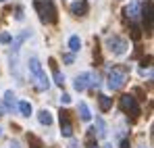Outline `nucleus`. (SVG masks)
Masks as SVG:
<instances>
[{
	"instance_id": "obj_16",
	"label": "nucleus",
	"mask_w": 154,
	"mask_h": 148,
	"mask_svg": "<svg viewBox=\"0 0 154 148\" xmlns=\"http://www.w3.org/2000/svg\"><path fill=\"white\" fill-rule=\"evenodd\" d=\"M98 104H100V111L106 113V111L112 109V98H108L106 94H100V96H98Z\"/></svg>"
},
{
	"instance_id": "obj_6",
	"label": "nucleus",
	"mask_w": 154,
	"mask_h": 148,
	"mask_svg": "<svg viewBox=\"0 0 154 148\" xmlns=\"http://www.w3.org/2000/svg\"><path fill=\"white\" fill-rule=\"evenodd\" d=\"M121 109L125 113H131V115H140V104H137V98L133 94H123L121 96Z\"/></svg>"
},
{
	"instance_id": "obj_18",
	"label": "nucleus",
	"mask_w": 154,
	"mask_h": 148,
	"mask_svg": "<svg viewBox=\"0 0 154 148\" xmlns=\"http://www.w3.org/2000/svg\"><path fill=\"white\" fill-rule=\"evenodd\" d=\"M137 15H140V4H137V2H131L129 6H125V17L137 19Z\"/></svg>"
},
{
	"instance_id": "obj_28",
	"label": "nucleus",
	"mask_w": 154,
	"mask_h": 148,
	"mask_svg": "<svg viewBox=\"0 0 154 148\" xmlns=\"http://www.w3.org/2000/svg\"><path fill=\"white\" fill-rule=\"evenodd\" d=\"M8 148H21V146H19V142H11V146H8Z\"/></svg>"
},
{
	"instance_id": "obj_1",
	"label": "nucleus",
	"mask_w": 154,
	"mask_h": 148,
	"mask_svg": "<svg viewBox=\"0 0 154 148\" xmlns=\"http://www.w3.org/2000/svg\"><path fill=\"white\" fill-rule=\"evenodd\" d=\"M33 8L38 11L42 23H56L58 15H56V6L52 0H33Z\"/></svg>"
},
{
	"instance_id": "obj_14",
	"label": "nucleus",
	"mask_w": 154,
	"mask_h": 148,
	"mask_svg": "<svg viewBox=\"0 0 154 148\" xmlns=\"http://www.w3.org/2000/svg\"><path fill=\"white\" fill-rule=\"evenodd\" d=\"M17 109H19V113H21L23 117H29V115H33V106H31V102H27V100H21V102H17Z\"/></svg>"
},
{
	"instance_id": "obj_25",
	"label": "nucleus",
	"mask_w": 154,
	"mask_h": 148,
	"mask_svg": "<svg viewBox=\"0 0 154 148\" xmlns=\"http://www.w3.org/2000/svg\"><path fill=\"white\" fill-rule=\"evenodd\" d=\"M60 102H63V104H69V102H71V96L63 92V96H60Z\"/></svg>"
},
{
	"instance_id": "obj_15",
	"label": "nucleus",
	"mask_w": 154,
	"mask_h": 148,
	"mask_svg": "<svg viewBox=\"0 0 154 148\" xmlns=\"http://www.w3.org/2000/svg\"><path fill=\"white\" fill-rule=\"evenodd\" d=\"M94 134L98 138H104L106 136V123H104L102 117H96V125H94Z\"/></svg>"
},
{
	"instance_id": "obj_2",
	"label": "nucleus",
	"mask_w": 154,
	"mask_h": 148,
	"mask_svg": "<svg viewBox=\"0 0 154 148\" xmlns=\"http://www.w3.org/2000/svg\"><path fill=\"white\" fill-rule=\"evenodd\" d=\"M27 69H29V73L33 75V79L38 81V88H40V90H48V88H50V79H48V75L44 73L42 63H40L38 56H29V61H27Z\"/></svg>"
},
{
	"instance_id": "obj_31",
	"label": "nucleus",
	"mask_w": 154,
	"mask_h": 148,
	"mask_svg": "<svg viewBox=\"0 0 154 148\" xmlns=\"http://www.w3.org/2000/svg\"><path fill=\"white\" fill-rule=\"evenodd\" d=\"M2 2H6V0H2Z\"/></svg>"
},
{
	"instance_id": "obj_21",
	"label": "nucleus",
	"mask_w": 154,
	"mask_h": 148,
	"mask_svg": "<svg viewBox=\"0 0 154 148\" xmlns=\"http://www.w3.org/2000/svg\"><path fill=\"white\" fill-rule=\"evenodd\" d=\"M27 142L31 144V148H44V146H42V142H40L33 134H29V136H27Z\"/></svg>"
},
{
	"instance_id": "obj_13",
	"label": "nucleus",
	"mask_w": 154,
	"mask_h": 148,
	"mask_svg": "<svg viewBox=\"0 0 154 148\" xmlns=\"http://www.w3.org/2000/svg\"><path fill=\"white\" fill-rule=\"evenodd\" d=\"M50 65H52V75H54V83L63 88V86H65V75L58 71V67H56V63H54L52 58H50Z\"/></svg>"
},
{
	"instance_id": "obj_10",
	"label": "nucleus",
	"mask_w": 154,
	"mask_h": 148,
	"mask_svg": "<svg viewBox=\"0 0 154 148\" xmlns=\"http://www.w3.org/2000/svg\"><path fill=\"white\" fill-rule=\"evenodd\" d=\"M88 86H90V73L85 71V73H79L73 79V88H75L77 92H83V90H88Z\"/></svg>"
},
{
	"instance_id": "obj_22",
	"label": "nucleus",
	"mask_w": 154,
	"mask_h": 148,
	"mask_svg": "<svg viewBox=\"0 0 154 148\" xmlns=\"http://www.w3.org/2000/svg\"><path fill=\"white\" fill-rule=\"evenodd\" d=\"M11 40H13V33H8V31L0 33V44H8Z\"/></svg>"
},
{
	"instance_id": "obj_9",
	"label": "nucleus",
	"mask_w": 154,
	"mask_h": 148,
	"mask_svg": "<svg viewBox=\"0 0 154 148\" xmlns=\"http://www.w3.org/2000/svg\"><path fill=\"white\" fill-rule=\"evenodd\" d=\"M88 11H90L88 0H75V2H71V13H73L75 17H85Z\"/></svg>"
},
{
	"instance_id": "obj_24",
	"label": "nucleus",
	"mask_w": 154,
	"mask_h": 148,
	"mask_svg": "<svg viewBox=\"0 0 154 148\" xmlns=\"http://www.w3.org/2000/svg\"><path fill=\"white\" fill-rule=\"evenodd\" d=\"M23 17H25V15H23V8L19 6V8L15 11V19H17V21H23Z\"/></svg>"
},
{
	"instance_id": "obj_29",
	"label": "nucleus",
	"mask_w": 154,
	"mask_h": 148,
	"mask_svg": "<svg viewBox=\"0 0 154 148\" xmlns=\"http://www.w3.org/2000/svg\"><path fill=\"white\" fill-rule=\"evenodd\" d=\"M102 148H112V146H110V144H104V146Z\"/></svg>"
},
{
	"instance_id": "obj_3",
	"label": "nucleus",
	"mask_w": 154,
	"mask_h": 148,
	"mask_svg": "<svg viewBox=\"0 0 154 148\" xmlns=\"http://www.w3.org/2000/svg\"><path fill=\"white\" fill-rule=\"evenodd\" d=\"M127 73H129V67H112V69L108 71V77H106L108 90H112V92L121 90V88L127 83Z\"/></svg>"
},
{
	"instance_id": "obj_5",
	"label": "nucleus",
	"mask_w": 154,
	"mask_h": 148,
	"mask_svg": "<svg viewBox=\"0 0 154 148\" xmlns=\"http://www.w3.org/2000/svg\"><path fill=\"white\" fill-rule=\"evenodd\" d=\"M58 119H60V136H63V138H73V123H71L69 111H63V109H60Z\"/></svg>"
},
{
	"instance_id": "obj_11",
	"label": "nucleus",
	"mask_w": 154,
	"mask_h": 148,
	"mask_svg": "<svg viewBox=\"0 0 154 148\" xmlns=\"http://www.w3.org/2000/svg\"><path fill=\"white\" fill-rule=\"evenodd\" d=\"M15 98H17V96L13 94V90H6V92H4V109H6L8 113H13V111L17 109V100Z\"/></svg>"
},
{
	"instance_id": "obj_23",
	"label": "nucleus",
	"mask_w": 154,
	"mask_h": 148,
	"mask_svg": "<svg viewBox=\"0 0 154 148\" xmlns=\"http://www.w3.org/2000/svg\"><path fill=\"white\" fill-rule=\"evenodd\" d=\"M63 61H65V63H67V65H71V63H73V61H75V56H73V54H71V52H67V54H63Z\"/></svg>"
},
{
	"instance_id": "obj_7",
	"label": "nucleus",
	"mask_w": 154,
	"mask_h": 148,
	"mask_svg": "<svg viewBox=\"0 0 154 148\" xmlns=\"http://www.w3.org/2000/svg\"><path fill=\"white\" fill-rule=\"evenodd\" d=\"M31 38V29H23V31H19L13 40H11V54H19V48L25 44V40Z\"/></svg>"
},
{
	"instance_id": "obj_27",
	"label": "nucleus",
	"mask_w": 154,
	"mask_h": 148,
	"mask_svg": "<svg viewBox=\"0 0 154 148\" xmlns=\"http://www.w3.org/2000/svg\"><path fill=\"white\" fill-rule=\"evenodd\" d=\"M121 148H129V140H123L121 142Z\"/></svg>"
},
{
	"instance_id": "obj_32",
	"label": "nucleus",
	"mask_w": 154,
	"mask_h": 148,
	"mask_svg": "<svg viewBox=\"0 0 154 148\" xmlns=\"http://www.w3.org/2000/svg\"><path fill=\"white\" fill-rule=\"evenodd\" d=\"M144 148H146V146H144Z\"/></svg>"
},
{
	"instance_id": "obj_4",
	"label": "nucleus",
	"mask_w": 154,
	"mask_h": 148,
	"mask_svg": "<svg viewBox=\"0 0 154 148\" xmlns=\"http://www.w3.org/2000/svg\"><path fill=\"white\" fill-rule=\"evenodd\" d=\"M106 48L110 50L112 54H117V56H121V54H125L129 48V42L125 38H121V36H108L106 38Z\"/></svg>"
},
{
	"instance_id": "obj_8",
	"label": "nucleus",
	"mask_w": 154,
	"mask_h": 148,
	"mask_svg": "<svg viewBox=\"0 0 154 148\" xmlns=\"http://www.w3.org/2000/svg\"><path fill=\"white\" fill-rule=\"evenodd\" d=\"M140 15H142V19H144L146 31L150 33V29H152V2H150V0H146V4H144V8L140 11Z\"/></svg>"
},
{
	"instance_id": "obj_20",
	"label": "nucleus",
	"mask_w": 154,
	"mask_h": 148,
	"mask_svg": "<svg viewBox=\"0 0 154 148\" xmlns=\"http://www.w3.org/2000/svg\"><path fill=\"white\" fill-rule=\"evenodd\" d=\"M98 86H100V75L90 73V86H88V88H98Z\"/></svg>"
},
{
	"instance_id": "obj_17",
	"label": "nucleus",
	"mask_w": 154,
	"mask_h": 148,
	"mask_svg": "<svg viewBox=\"0 0 154 148\" xmlns=\"http://www.w3.org/2000/svg\"><path fill=\"white\" fill-rule=\"evenodd\" d=\"M38 121H40L42 125H46V127L52 125V121H54V119H52V113H50V111H46V109L40 111V113H38Z\"/></svg>"
},
{
	"instance_id": "obj_30",
	"label": "nucleus",
	"mask_w": 154,
	"mask_h": 148,
	"mask_svg": "<svg viewBox=\"0 0 154 148\" xmlns=\"http://www.w3.org/2000/svg\"><path fill=\"white\" fill-rule=\"evenodd\" d=\"M0 136H2V129H0Z\"/></svg>"
},
{
	"instance_id": "obj_19",
	"label": "nucleus",
	"mask_w": 154,
	"mask_h": 148,
	"mask_svg": "<svg viewBox=\"0 0 154 148\" xmlns=\"http://www.w3.org/2000/svg\"><path fill=\"white\" fill-rule=\"evenodd\" d=\"M69 50H71V54H75L81 50V40H79V36H71L69 38Z\"/></svg>"
},
{
	"instance_id": "obj_12",
	"label": "nucleus",
	"mask_w": 154,
	"mask_h": 148,
	"mask_svg": "<svg viewBox=\"0 0 154 148\" xmlns=\"http://www.w3.org/2000/svg\"><path fill=\"white\" fill-rule=\"evenodd\" d=\"M77 115H79V119H81L83 123L92 121V113H90V106H88L85 102H79V104H77Z\"/></svg>"
},
{
	"instance_id": "obj_26",
	"label": "nucleus",
	"mask_w": 154,
	"mask_h": 148,
	"mask_svg": "<svg viewBox=\"0 0 154 148\" xmlns=\"http://www.w3.org/2000/svg\"><path fill=\"white\" fill-rule=\"evenodd\" d=\"M71 142H69V148H79V142L77 140H73V138H69Z\"/></svg>"
}]
</instances>
